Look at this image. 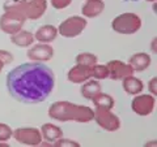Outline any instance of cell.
<instances>
[{
    "instance_id": "cell-1",
    "label": "cell",
    "mask_w": 157,
    "mask_h": 147,
    "mask_svg": "<svg viewBox=\"0 0 157 147\" xmlns=\"http://www.w3.org/2000/svg\"><path fill=\"white\" fill-rule=\"evenodd\" d=\"M55 85L52 70L42 63H26L12 69L7 76L8 91L14 99L36 104L50 96Z\"/></svg>"
},
{
    "instance_id": "cell-2",
    "label": "cell",
    "mask_w": 157,
    "mask_h": 147,
    "mask_svg": "<svg viewBox=\"0 0 157 147\" xmlns=\"http://www.w3.org/2000/svg\"><path fill=\"white\" fill-rule=\"evenodd\" d=\"M48 116L58 121L89 122L94 117V111L89 107L73 104L70 102H55L48 108Z\"/></svg>"
},
{
    "instance_id": "cell-3",
    "label": "cell",
    "mask_w": 157,
    "mask_h": 147,
    "mask_svg": "<svg viewBox=\"0 0 157 147\" xmlns=\"http://www.w3.org/2000/svg\"><path fill=\"white\" fill-rule=\"evenodd\" d=\"M11 9L22 14L26 20H38L47 9L46 0H8L4 4V11Z\"/></svg>"
},
{
    "instance_id": "cell-4",
    "label": "cell",
    "mask_w": 157,
    "mask_h": 147,
    "mask_svg": "<svg viewBox=\"0 0 157 147\" xmlns=\"http://www.w3.org/2000/svg\"><path fill=\"white\" fill-rule=\"evenodd\" d=\"M111 26L119 34H134L141 27V20L135 13H123L113 20Z\"/></svg>"
},
{
    "instance_id": "cell-5",
    "label": "cell",
    "mask_w": 157,
    "mask_h": 147,
    "mask_svg": "<svg viewBox=\"0 0 157 147\" xmlns=\"http://www.w3.org/2000/svg\"><path fill=\"white\" fill-rule=\"evenodd\" d=\"M26 18L20 14L16 11H11V9H7L4 14L0 17V29L7 33V34H16L22 29L24 23H25Z\"/></svg>"
},
{
    "instance_id": "cell-6",
    "label": "cell",
    "mask_w": 157,
    "mask_h": 147,
    "mask_svg": "<svg viewBox=\"0 0 157 147\" xmlns=\"http://www.w3.org/2000/svg\"><path fill=\"white\" fill-rule=\"evenodd\" d=\"M93 119L102 129L107 131H115L121 128V120L118 119V116L113 113L111 109L105 107H96Z\"/></svg>"
},
{
    "instance_id": "cell-7",
    "label": "cell",
    "mask_w": 157,
    "mask_h": 147,
    "mask_svg": "<svg viewBox=\"0 0 157 147\" xmlns=\"http://www.w3.org/2000/svg\"><path fill=\"white\" fill-rule=\"evenodd\" d=\"M86 23L88 22L84 17H78V16L68 17L60 23L58 33L66 38H75L84 31V29L86 27Z\"/></svg>"
},
{
    "instance_id": "cell-8",
    "label": "cell",
    "mask_w": 157,
    "mask_h": 147,
    "mask_svg": "<svg viewBox=\"0 0 157 147\" xmlns=\"http://www.w3.org/2000/svg\"><path fill=\"white\" fill-rule=\"evenodd\" d=\"M12 137L17 142L28 146H38L42 143V134L36 128H20L13 131Z\"/></svg>"
},
{
    "instance_id": "cell-9",
    "label": "cell",
    "mask_w": 157,
    "mask_h": 147,
    "mask_svg": "<svg viewBox=\"0 0 157 147\" xmlns=\"http://www.w3.org/2000/svg\"><path fill=\"white\" fill-rule=\"evenodd\" d=\"M155 104L156 100L152 95L144 94V95H137L134 100H132V111L135 112L136 115L140 116H148L149 113H152V111L155 109Z\"/></svg>"
},
{
    "instance_id": "cell-10",
    "label": "cell",
    "mask_w": 157,
    "mask_h": 147,
    "mask_svg": "<svg viewBox=\"0 0 157 147\" xmlns=\"http://www.w3.org/2000/svg\"><path fill=\"white\" fill-rule=\"evenodd\" d=\"M107 69H109V77L111 80H123L126 77H130L134 74V69L119 60H111L107 63Z\"/></svg>"
},
{
    "instance_id": "cell-11",
    "label": "cell",
    "mask_w": 157,
    "mask_h": 147,
    "mask_svg": "<svg viewBox=\"0 0 157 147\" xmlns=\"http://www.w3.org/2000/svg\"><path fill=\"white\" fill-rule=\"evenodd\" d=\"M54 55V50L47 43H41V45L34 46L28 52V57L33 61H48Z\"/></svg>"
},
{
    "instance_id": "cell-12",
    "label": "cell",
    "mask_w": 157,
    "mask_h": 147,
    "mask_svg": "<svg viewBox=\"0 0 157 147\" xmlns=\"http://www.w3.org/2000/svg\"><path fill=\"white\" fill-rule=\"evenodd\" d=\"M93 77V66L77 64L68 72V80L72 83H82Z\"/></svg>"
},
{
    "instance_id": "cell-13",
    "label": "cell",
    "mask_w": 157,
    "mask_h": 147,
    "mask_svg": "<svg viewBox=\"0 0 157 147\" xmlns=\"http://www.w3.org/2000/svg\"><path fill=\"white\" fill-rule=\"evenodd\" d=\"M105 8V4L102 0H86V3L81 8V13L84 17L93 18L102 13Z\"/></svg>"
},
{
    "instance_id": "cell-14",
    "label": "cell",
    "mask_w": 157,
    "mask_h": 147,
    "mask_svg": "<svg viewBox=\"0 0 157 147\" xmlns=\"http://www.w3.org/2000/svg\"><path fill=\"white\" fill-rule=\"evenodd\" d=\"M128 65L134 69V72L145 70L151 65V56L148 53H135L128 59Z\"/></svg>"
},
{
    "instance_id": "cell-15",
    "label": "cell",
    "mask_w": 157,
    "mask_h": 147,
    "mask_svg": "<svg viewBox=\"0 0 157 147\" xmlns=\"http://www.w3.org/2000/svg\"><path fill=\"white\" fill-rule=\"evenodd\" d=\"M56 35H58V29L55 26L45 25V26L38 29L37 33L34 34V38H36L38 42L48 43V42H52L54 39L56 38Z\"/></svg>"
},
{
    "instance_id": "cell-16",
    "label": "cell",
    "mask_w": 157,
    "mask_h": 147,
    "mask_svg": "<svg viewBox=\"0 0 157 147\" xmlns=\"http://www.w3.org/2000/svg\"><path fill=\"white\" fill-rule=\"evenodd\" d=\"M41 134L45 138L46 142L48 143H54L56 139L62 138L63 137V131L60 128H58L56 125L52 124H43L41 128Z\"/></svg>"
},
{
    "instance_id": "cell-17",
    "label": "cell",
    "mask_w": 157,
    "mask_h": 147,
    "mask_svg": "<svg viewBox=\"0 0 157 147\" xmlns=\"http://www.w3.org/2000/svg\"><path fill=\"white\" fill-rule=\"evenodd\" d=\"M123 89L127 94H131V95H136V94H140L144 89V85L139 78H136L134 76H130V77H126L123 78Z\"/></svg>"
},
{
    "instance_id": "cell-18",
    "label": "cell",
    "mask_w": 157,
    "mask_h": 147,
    "mask_svg": "<svg viewBox=\"0 0 157 147\" xmlns=\"http://www.w3.org/2000/svg\"><path fill=\"white\" fill-rule=\"evenodd\" d=\"M11 42L13 43V45L18 46V47H28V46H30L32 43L34 42V35L30 31L20 30L16 34H12Z\"/></svg>"
},
{
    "instance_id": "cell-19",
    "label": "cell",
    "mask_w": 157,
    "mask_h": 147,
    "mask_svg": "<svg viewBox=\"0 0 157 147\" xmlns=\"http://www.w3.org/2000/svg\"><path fill=\"white\" fill-rule=\"evenodd\" d=\"M101 92V85L97 81L88 80L86 83H84L81 87V94L85 99H93L94 96H97Z\"/></svg>"
},
{
    "instance_id": "cell-20",
    "label": "cell",
    "mask_w": 157,
    "mask_h": 147,
    "mask_svg": "<svg viewBox=\"0 0 157 147\" xmlns=\"http://www.w3.org/2000/svg\"><path fill=\"white\" fill-rule=\"evenodd\" d=\"M92 100H93V103H94L96 107H105V108H109V109H111L115 104L114 99H113L110 95L102 94V92H100V94L93 98Z\"/></svg>"
},
{
    "instance_id": "cell-21",
    "label": "cell",
    "mask_w": 157,
    "mask_h": 147,
    "mask_svg": "<svg viewBox=\"0 0 157 147\" xmlns=\"http://www.w3.org/2000/svg\"><path fill=\"white\" fill-rule=\"evenodd\" d=\"M76 63L80 65L94 66L97 64V56L93 53H80L76 56Z\"/></svg>"
},
{
    "instance_id": "cell-22",
    "label": "cell",
    "mask_w": 157,
    "mask_h": 147,
    "mask_svg": "<svg viewBox=\"0 0 157 147\" xmlns=\"http://www.w3.org/2000/svg\"><path fill=\"white\" fill-rule=\"evenodd\" d=\"M93 77L96 80H105L109 77V69L106 65H94L93 66Z\"/></svg>"
},
{
    "instance_id": "cell-23",
    "label": "cell",
    "mask_w": 157,
    "mask_h": 147,
    "mask_svg": "<svg viewBox=\"0 0 157 147\" xmlns=\"http://www.w3.org/2000/svg\"><path fill=\"white\" fill-rule=\"evenodd\" d=\"M13 131L7 124H0V142H7L12 137Z\"/></svg>"
},
{
    "instance_id": "cell-24",
    "label": "cell",
    "mask_w": 157,
    "mask_h": 147,
    "mask_svg": "<svg viewBox=\"0 0 157 147\" xmlns=\"http://www.w3.org/2000/svg\"><path fill=\"white\" fill-rule=\"evenodd\" d=\"M0 61H2L4 65L11 64V63L13 61V56H12V53H11V52H8V51L0 50Z\"/></svg>"
},
{
    "instance_id": "cell-25",
    "label": "cell",
    "mask_w": 157,
    "mask_h": 147,
    "mask_svg": "<svg viewBox=\"0 0 157 147\" xmlns=\"http://www.w3.org/2000/svg\"><path fill=\"white\" fill-rule=\"evenodd\" d=\"M72 3V0H51V5L55 9H64Z\"/></svg>"
},
{
    "instance_id": "cell-26",
    "label": "cell",
    "mask_w": 157,
    "mask_h": 147,
    "mask_svg": "<svg viewBox=\"0 0 157 147\" xmlns=\"http://www.w3.org/2000/svg\"><path fill=\"white\" fill-rule=\"evenodd\" d=\"M52 146H80L77 143V142H75V141H72V139H66V138H59V139H56L55 142L52 143Z\"/></svg>"
},
{
    "instance_id": "cell-27",
    "label": "cell",
    "mask_w": 157,
    "mask_h": 147,
    "mask_svg": "<svg viewBox=\"0 0 157 147\" xmlns=\"http://www.w3.org/2000/svg\"><path fill=\"white\" fill-rule=\"evenodd\" d=\"M156 83H157V78H156V77H153V78H152V80L149 81V85H148V87H149V91H151L153 95H156V94H157Z\"/></svg>"
},
{
    "instance_id": "cell-28",
    "label": "cell",
    "mask_w": 157,
    "mask_h": 147,
    "mask_svg": "<svg viewBox=\"0 0 157 147\" xmlns=\"http://www.w3.org/2000/svg\"><path fill=\"white\" fill-rule=\"evenodd\" d=\"M3 146H6V147H8L9 145L7 143V142H0V147H3Z\"/></svg>"
},
{
    "instance_id": "cell-29",
    "label": "cell",
    "mask_w": 157,
    "mask_h": 147,
    "mask_svg": "<svg viewBox=\"0 0 157 147\" xmlns=\"http://www.w3.org/2000/svg\"><path fill=\"white\" fill-rule=\"evenodd\" d=\"M3 68H4V64L2 61H0V73H2V70H3Z\"/></svg>"
},
{
    "instance_id": "cell-30",
    "label": "cell",
    "mask_w": 157,
    "mask_h": 147,
    "mask_svg": "<svg viewBox=\"0 0 157 147\" xmlns=\"http://www.w3.org/2000/svg\"><path fill=\"white\" fill-rule=\"evenodd\" d=\"M148 2H155V0H148Z\"/></svg>"
}]
</instances>
